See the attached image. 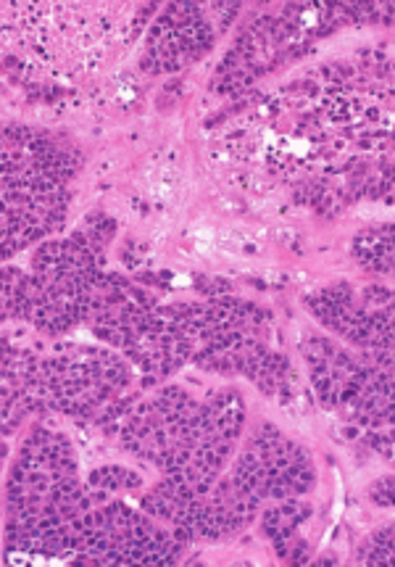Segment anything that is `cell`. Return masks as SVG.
I'll use <instances>...</instances> for the list:
<instances>
[{"mask_svg": "<svg viewBox=\"0 0 395 567\" xmlns=\"http://www.w3.org/2000/svg\"><path fill=\"white\" fill-rule=\"evenodd\" d=\"M92 483L103 486V488H132L140 483V477H135L127 470H119V467H106L92 475Z\"/></svg>", "mask_w": 395, "mask_h": 567, "instance_id": "6da1fadb", "label": "cell"}]
</instances>
